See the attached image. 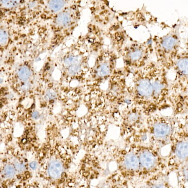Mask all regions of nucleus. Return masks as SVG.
Returning a JSON list of instances; mask_svg holds the SVG:
<instances>
[{
	"instance_id": "393cba45",
	"label": "nucleus",
	"mask_w": 188,
	"mask_h": 188,
	"mask_svg": "<svg viewBox=\"0 0 188 188\" xmlns=\"http://www.w3.org/2000/svg\"><path fill=\"white\" fill-rule=\"evenodd\" d=\"M39 113L38 111H34L33 113H32V118L34 119V120H37L39 118Z\"/></svg>"
},
{
	"instance_id": "b1692460",
	"label": "nucleus",
	"mask_w": 188,
	"mask_h": 188,
	"mask_svg": "<svg viewBox=\"0 0 188 188\" xmlns=\"http://www.w3.org/2000/svg\"><path fill=\"white\" fill-rule=\"evenodd\" d=\"M30 84L29 83H25L24 85L22 86L21 87V89L23 91H27V90H29L30 88Z\"/></svg>"
},
{
	"instance_id": "f3484780",
	"label": "nucleus",
	"mask_w": 188,
	"mask_h": 188,
	"mask_svg": "<svg viewBox=\"0 0 188 188\" xmlns=\"http://www.w3.org/2000/svg\"><path fill=\"white\" fill-rule=\"evenodd\" d=\"M1 3L3 7L8 8L17 7L18 3L17 1H2Z\"/></svg>"
},
{
	"instance_id": "dca6fc26",
	"label": "nucleus",
	"mask_w": 188,
	"mask_h": 188,
	"mask_svg": "<svg viewBox=\"0 0 188 188\" xmlns=\"http://www.w3.org/2000/svg\"><path fill=\"white\" fill-rule=\"evenodd\" d=\"M8 36L7 32L0 29V45H5L8 42Z\"/></svg>"
},
{
	"instance_id": "ddd939ff",
	"label": "nucleus",
	"mask_w": 188,
	"mask_h": 188,
	"mask_svg": "<svg viewBox=\"0 0 188 188\" xmlns=\"http://www.w3.org/2000/svg\"><path fill=\"white\" fill-rule=\"evenodd\" d=\"M13 165L14 166L15 169L17 170V172L18 173H22L25 171L26 170V167L23 162H20L19 160H17L16 159H14L13 162Z\"/></svg>"
},
{
	"instance_id": "bb28decb",
	"label": "nucleus",
	"mask_w": 188,
	"mask_h": 188,
	"mask_svg": "<svg viewBox=\"0 0 188 188\" xmlns=\"http://www.w3.org/2000/svg\"><path fill=\"white\" fill-rule=\"evenodd\" d=\"M1 79H0V83H1Z\"/></svg>"
},
{
	"instance_id": "423d86ee",
	"label": "nucleus",
	"mask_w": 188,
	"mask_h": 188,
	"mask_svg": "<svg viewBox=\"0 0 188 188\" xmlns=\"http://www.w3.org/2000/svg\"><path fill=\"white\" fill-rule=\"evenodd\" d=\"M138 92L143 96L148 97L150 96L153 92L152 85L148 80H141L138 85Z\"/></svg>"
},
{
	"instance_id": "2eb2a0df",
	"label": "nucleus",
	"mask_w": 188,
	"mask_h": 188,
	"mask_svg": "<svg viewBox=\"0 0 188 188\" xmlns=\"http://www.w3.org/2000/svg\"><path fill=\"white\" fill-rule=\"evenodd\" d=\"M79 57L75 56H70L65 59V63L67 65H74L75 64H79Z\"/></svg>"
},
{
	"instance_id": "9d476101",
	"label": "nucleus",
	"mask_w": 188,
	"mask_h": 188,
	"mask_svg": "<svg viewBox=\"0 0 188 188\" xmlns=\"http://www.w3.org/2000/svg\"><path fill=\"white\" fill-rule=\"evenodd\" d=\"M65 5L63 1H51L49 2L48 7L53 12H57L62 10Z\"/></svg>"
},
{
	"instance_id": "f8f14e48",
	"label": "nucleus",
	"mask_w": 188,
	"mask_h": 188,
	"mask_svg": "<svg viewBox=\"0 0 188 188\" xmlns=\"http://www.w3.org/2000/svg\"><path fill=\"white\" fill-rule=\"evenodd\" d=\"M110 72V69L107 64H103L100 65L97 70V74L99 76L103 77L108 75Z\"/></svg>"
},
{
	"instance_id": "a211bd4d",
	"label": "nucleus",
	"mask_w": 188,
	"mask_h": 188,
	"mask_svg": "<svg viewBox=\"0 0 188 188\" xmlns=\"http://www.w3.org/2000/svg\"><path fill=\"white\" fill-rule=\"evenodd\" d=\"M80 70V65H79V64H75L70 67L69 70V73L74 75L77 74Z\"/></svg>"
},
{
	"instance_id": "39448f33",
	"label": "nucleus",
	"mask_w": 188,
	"mask_h": 188,
	"mask_svg": "<svg viewBox=\"0 0 188 188\" xmlns=\"http://www.w3.org/2000/svg\"><path fill=\"white\" fill-rule=\"evenodd\" d=\"M170 131V127L165 123H157L154 126V134L157 138H165L169 134Z\"/></svg>"
},
{
	"instance_id": "7ed1b4c3",
	"label": "nucleus",
	"mask_w": 188,
	"mask_h": 188,
	"mask_svg": "<svg viewBox=\"0 0 188 188\" xmlns=\"http://www.w3.org/2000/svg\"><path fill=\"white\" fill-rule=\"evenodd\" d=\"M17 173L12 162H4L1 168V174L3 178L6 179H12L16 176Z\"/></svg>"
},
{
	"instance_id": "a878e982",
	"label": "nucleus",
	"mask_w": 188,
	"mask_h": 188,
	"mask_svg": "<svg viewBox=\"0 0 188 188\" xmlns=\"http://www.w3.org/2000/svg\"><path fill=\"white\" fill-rule=\"evenodd\" d=\"M152 188H166V187L164 185L159 184V185H154Z\"/></svg>"
},
{
	"instance_id": "0eeeda50",
	"label": "nucleus",
	"mask_w": 188,
	"mask_h": 188,
	"mask_svg": "<svg viewBox=\"0 0 188 188\" xmlns=\"http://www.w3.org/2000/svg\"><path fill=\"white\" fill-rule=\"evenodd\" d=\"M188 143L182 141L177 144L176 148V154L177 157L181 159H185L188 157Z\"/></svg>"
},
{
	"instance_id": "9b49d317",
	"label": "nucleus",
	"mask_w": 188,
	"mask_h": 188,
	"mask_svg": "<svg viewBox=\"0 0 188 188\" xmlns=\"http://www.w3.org/2000/svg\"><path fill=\"white\" fill-rule=\"evenodd\" d=\"M175 43L176 41L175 39L172 36H169L164 39L162 43V45L165 49L170 50L174 48Z\"/></svg>"
},
{
	"instance_id": "1a4fd4ad",
	"label": "nucleus",
	"mask_w": 188,
	"mask_h": 188,
	"mask_svg": "<svg viewBox=\"0 0 188 188\" xmlns=\"http://www.w3.org/2000/svg\"><path fill=\"white\" fill-rule=\"evenodd\" d=\"M19 79L23 81H27L29 79L31 75V70L28 67L23 66L20 67L17 72Z\"/></svg>"
},
{
	"instance_id": "f257e3e1",
	"label": "nucleus",
	"mask_w": 188,
	"mask_h": 188,
	"mask_svg": "<svg viewBox=\"0 0 188 188\" xmlns=\"http://www.w3.org/2000/svg\"><path fill=\"white\" fill-rule=\"evenodd\" d=\"M63 163L57 158H52L48 162V174L51 178L58 179L63 174Z\"/></svg>"
},
{
	"instance_id": "4468645a",
	"label": "nucleus",
	"mask_w": 188,
	"mask_h": 188,
	"mask_svg": "<svg viewBox=\"0 0 188 188\" xmlns=\"http://www.w3.org/2000/svg\"><path fill=\"white\" fill-rule=\"evenodd\" d=\"M179 69L184 74H188V59L183 58L180 60L178 63Z\"/></svg>"
},
{
	"instance_id": "4be33fe9",
	"label": "nucleus",
	"mask_w": 188,
	"mask_h": 188,
	"mask_svg": "<svg viewBox=\"0 0 188 188\" xmlns=\"http://www.w3.org/2000/svg\"><path fill=\"white\" fill-rule=\"evenodd\" d=\"M138 115L133 113V114L130 115L129 117V122L133 123V122H134L135 121H136L138 119Z\"/></svg>"
},
{
	"instance_id": "aec40b11",
	"label": "nucleus",
	"mask_w": 188,
	"mask_h": 188,
	"mask_svg": "<svg viewBox=\"0 0 188 188\" xmlns=\"http://www.w3.org/2000/svg\"><path fill=\"white\" fill-rule=\"evenodd\" d=\"M56 97V94L53 91H48L45 94V98L48 101L53 100Z\"/></svg>"
},
{
	"instance_id": "6ab92c4d",
	"label": "nucleus",
	"mask_w": 188,
	"mask_h": 188,
	"mask_svg": "<svg viewBox=\"0 0 188 188\" xmlns=\"http://www.w3.org/2000/svg\"><path fill=\"white\" fill-rule=\"evenodd\" d=\"M142 56V52L140 50L135 51L131 53L130 57L133 60H137L140 58Z\"/></svg>"
},
{
	"instance_id": "5701e85b",
	"label": "nucleus",
	"mask_w": 188,
	"mask_h": 188,
	"mask_svg": "<svg viewBox=\"0 0 188 188\" xmlns=\"http://www.w3.org/2000/svg\"><path fill=\"white\" fill-rule=\"evenodd\" d=\"M29 165L30 168L32 169V170H36L38 168V163L35 161H32L31 162Z\"/></svg>"
},
{
	"instance_id": "f03ea898",
	"label": "nucleus",
	"mask_w": 188,
	"mask_h": 188,
	"mask_svg": "<svg viewBox=\"0 0 188 188\" xmlns=\"http://www.w3.org/2000/svg\"><path fill=\"white\" fill-rule=\"evenodd\" d=\"M139 162L144 168L152 169L156 165V158L154 155L148 151H144L139 157Z\"/></svg>"
},
{
	"instance_id": "6e6552de",
	"label": "nucleus",
	"mask_w": 188,
	"mask_h": 188,
	"mask_svg": "<svg viewBox=\"0 0 188 188\" xmlns=\"http://www.w3.org/2000/svg\"><path fill=\"white\" fill-rule=\"evenodd\" d=\"M72 18L70 15L67 12H62L58 15L56 21L60 26L67 27L71 22Z\"/></svg>"
},
{
	"instance_id": "20e7f679",
	"label": "nucleus",
	"mask_w": 188,
	"mask_h": 188,
	"mask_svg": "<svg viewBox=\"0 0 188 188\" xmlns=\"http://www.w3.org/2000/svg\"><path fill=\"white\" fill-rule=\"evenodd\" d=\"M139 160L134 154H129L126 155L124 160V164L127 169L130 170H137L139 166Z\"/></svg>"
},
{
	"instance_id": "412c9836",
	"label": "nucleus",
	"mask_w": 188,
	"mask_h": 188,
	"mask_svg": "<svg viewBox=\"0 0 188 188\" xmlns=\"http://www.w3.org/2000/svg\"><path fill=\"white\" fill-rule=\"evenodd\" d=\"M152 87H153V90H154L156 93H159L163 88V85L160 82H155L153 84Z\"/></svg>"
}]
</instances>
